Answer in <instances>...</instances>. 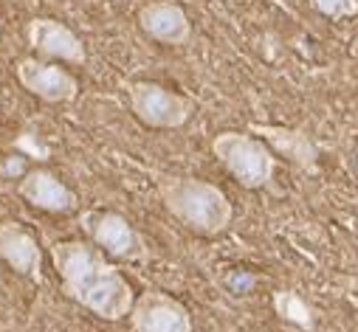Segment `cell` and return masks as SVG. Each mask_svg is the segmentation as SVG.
Here are the masks:
<instances>
[{
    "label": "cell",
    "instance_id": "1",
    "mask_svg": "<svg viewBox=\"0 0 358 332\" xmlns=\"http://www.w3.org/2000/svg\"><path fill=\"white\" fill-rule=\"evenodd\" d=\"M51 262L65 299L76 301L102 321H122L136 304L133 285L91 239H59L51 245Z\"/></svg>",
    "mask_w": 358,
    "mask_h": 332
},
{
    "label": "cell",
    "instance_id": "17",
    "mask_svg": "<svg viewBox=\"0 0 358 332\" xmlns=\"http://www.w3.org/2000/svg\"><path fill=\"white\" fill-rule=\"evenodd\" d=\"M350 54H352V56H358V29H355V34L350 37Z\"/></svg>",
    "mask_w": 358,
    "mask_h": 332
},
{
    "label": "cell",
    "instance_id": "16",
    "mask_svg": "<svg viewBox=\"0 0 358 332\" xmlns=\"http://www.w3.org/2000/svg\"><path fill=\"white\" fill-rule=\"evenodd\" d=\"M350 166H352V172H355V178H358V146L350 152Z\"/></svg>",
    "mask_w": 358,
    "mask_h": 332
},
{
    "label": "cell",
    "instance_id": "8",
    "mask_svg": "<svg viewBox=\"0 0 358 332\" xmlns=\"http://www.w3.org/2000/svg\"><path fill=\"white\" fill-rule=\"evenodd\" d=\"M26 40H29V48L45 59H59V62H71V65H85V59H87L82 37L54 17L29 20Z\"/></svg>",
    "mask_w": 358,
    "mask_h": 332
},
{
    "label": "cell",
    "instance_id": "11",
    "mask_svg": "<svg viewBox=\"0 0 358 332\" xmlns=\"http://www.w3.org/2000/svg\"><path fill=\"white\" fill-rule=\"evenodd\" d=\"M0 259L15 273L40 282L43 279V251L37 236L20 222H0Z\"/></svg>",
    "mask_w": 358,
    "mask_h": 332
},
{
    "label": "cell",
    "instance_id": "10",
    "mask_svg": "<svg viewBox=\"0 0 358 332\" xmlns=\"http://www.w3.org/2000/svg\"><path fill=\"white\" fill-rule=\"evenodd\" d=\"M17 195H20L29 206H34V209H40V211H48V214H71V211H76V206H79L73 189L65 186V183H62L54 172H48V169H29V172L20 178V183H17Z\"/></svg>",
    "mask_w": 358,
    "mask_h": 332
},
{
    "label": "cell",
    "instance_id": "15",
    "mask_svg": "<svg viewBox=\"0 0 358 332\" xmlns=\"http://www.w3.org/2000/svg\"><path fill=\"white\" fill-rule=\"evenodd\" d=\"M0 172H3L6 178H12V175H17V178H23L29 169H26V155H9L6 160H3V166H0Z\"/></svg>",
    "mask_w": 358,
    "mask_h": 332
},
{
    "label": "cell",
    "instance_id": "5",
    "mask_svg": "<svg viewBox=\"0 0 358 332\" xmlns=\"http://www.w3.org/2000/svg\"><path fill=\"white\" fill-rule=\"evenodd\" d=\"M127 99L133 116L152 130H178L195 113V102L189 96L175 93L158 82H130Z\"/></svg>",
    "mask_w": 358,
    "mask_h": 332
},
{
    "label": "cell",
    "instance_id": "18",
    "mask_svg": "<svg viewBox=\"0 0 358 332\" xmlns=\"http://www.w3.org/2000/svg\"><path fill=\"white\" fill-rule=\"evenodd\" d=\"M0 290H3V273H0Z\"/></svg>",
    "mask_w": 358,
    "mask_h": 332
},
{
    "label": "cell",
    "instance_id": "12",
    "mask_svg": "<svg viewBox=\"0 0 358 332\" xmlns=\"http://www.w3.org/2000/svg\"><path fill=\"white\" fill-rule=\"evenodd\" d=\"M248 133L259 135L277 155L288 158L294 166H299V169H305V172L316 169L319 146H316V141L305 130L282 127V124H248Z\"/></svg>",
    "mask_w": 358,
    "mask_h": 332
},
{
    "label": "cell",
    "instance_id": "3",
    "mask_svg": "<svg viewBox=\"0 0 358 332\" xmlns=\"http://www.w3.org/2000/svg\"><path fill=\"white\" fill-rule=\"evenodd\" d=\"M215 158L243 189H265L277 172V152L254 133L223 130L212 138Z\"/></svg>",
    "mask_w": 358,
    "mask_h": 332
},
{
    "label": "cell",
    "instance_id": "13",
    "mask_svg": "<svg viewBox=\"0 0 358 332\" xmlns=\"http://www.w3.org/2000/svg\"><path fill=\"white\" fill-rule=\"evenodd\" d=\"M271 304H274V312L282 321H288V324H294L299 329H313L316 326V315H313L310 304L299 293H294V290H277L274 299H271Z\"/></svg>",
    "mask_w": 358,
    "mask_h": 332
},
{
    "label": "cell",
    "instance_id": "4",
    "mask_svg": "<svg viewBox=\"0 0 358 332\" xmlns=\"http://www.w3.org/2000/svg\"><path fill=\"white\" fill-rule=\"evenodd\" d=\"M79 225H82L85 236L96 248H102L110 259H119V262H144L147 259L144 236L133 228V222L124 214L108 211V209H91V211H82Z\"/></svg>",
    "mask_w": 358,
    "mask_h": 332
},
{
    "label": "cell",
    "instance_id": "14",
    "mask_svg": "<svg viewBox=\"0 0 358 332\" xmlns=\"http://www.w3.org/2000/svg\"><path fill=\"white\" fill-rule=\"evenodd\" d=\"M310 9L330 17V20H344L358 15V0H308Z\"/></svg>",
    "mask_w": 358,
    "mask_h": 332
},
{
    "label": "cell",
    "instance_id": "2",
    "mask_svg": "<svg viewBox=\"0 0 358 332\" xmlns=\"http://www.w3.org/2000/svg\"><path fill=\"white\" fill-rule=\"evenodd\" d=\"M164 209L189 231L201 236L223 234L234 220V206L226 192L209 181L184 175H158L155 181Z\"/></svg>",
    "mask_w": 358,
    "mask_h": 332
},
{
    "label": "cell",
    "instance_id": "7",
    "mask_svg": "<svg viewBox=\"0 0 358 332\" xmlns=\"http://www.w3.org/2000/svg\"><path fill=\"white\" fill-rule=\"evenodd\" d=\"M15 73H17V82L23 85V91L37 96L40 102L65 105V102H73L79 96L76 76L68 73L65 68L54 65V62H43L37 56H26V59H17Z\"/></svg>",
    "mask_w": 358,
    "mask_h": 332
},
{
    "label": "cell",
    "instance_id": "6",
    "mask_svg": "<svg viewBox=\"0 0 358 332\" xmlns=\"http://www.w3.org/2000/svg\"><path fill=\"white\" fill-rule=\"evenodd\" d=\"M127 318L133 332H192V312L187 304L161 290H144L136 296Z\"/></svg>",
    "mask_w": 358,
    "mask_h": 332
},
{
    "label": "cell",
    "instance_id": "9",
    "mask_svg": "<svg viewBox=\"0 0 358 332\" xmlns=\"http://www.w3.org/2000/svg\"><path fill=\"white\" fill-rule=\"evenodd\" d=\"M138 26L141 31L164 45H187L192 40V23L184 12V6L172 0H152L138 9Z\"/></svg>",
    "mask_w": 358,
    "mask_h": 332
}]
</instances>
